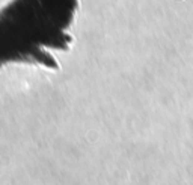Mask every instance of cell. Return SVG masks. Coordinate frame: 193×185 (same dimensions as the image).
Wrapping results in <instances>:
<instances>
[{
    "label": "cell",
    "mask_w": 193,
    "mask_h": 185,
    "mask_svg": "<svg viewBox=\"0 0 193 185\" xmlns=\"http://www.w3.org/2000/svg\"><path fill=\"white\" fill-rule=\"evenodd\" d=\"M77 0H12L0 11V67L39 64L56 68L50 50H67Z\"/></svg>",
    "instance_id": "6da1fadb"
}]
</instances>
